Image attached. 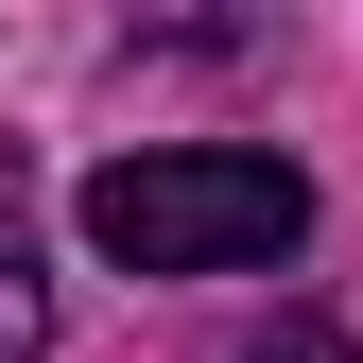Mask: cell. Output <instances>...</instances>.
Listing matches in <instances>:
<instances>
[{
  "label": "cell",
  "mask_w": 363,
  "mask_h": 363,
  "mask_svg": "<svg viewBox=\"0 0 363 363\" xmlns=\"http://www.w3.org/2000/svg\"><path fill=\"white\" fill-rule=\"evenodd\" d=\"M86 242L121 277H259V259L311 242V173L259 156V139H156V156H104L86 173Z\"/></svg>",
  "instance_id": "1"
},
{
  "label": "cell",
  "mask_w": 363,
  "mask_h": 363,
  "mask_svg": "<svg viewBox=\"0 0 363 363\" xmlns=\"http://www.w3.org/2000/svg\"><path fill=\"white\" fill-rule=\"evenodd\" d=\"M0 363H52V277L18 242V173H0Z\"/></svg>",
  "instance_id": "2"
},
{
  "label": "cell",
  "mask_w": 363,
  "mask_h": 363,
  "mask_svg": "<svg viewBox=\"0 0 363 363\" xmlns=\"http://www.w3.org/2000/svg\"><path fill=\"white\" fill-rule=\"evenodd\" d=\"M242 363H346V329H329V311H277V329H259Z\"/></svg>",
  "instance_id": "3"
}]
</instances>
